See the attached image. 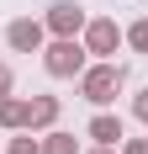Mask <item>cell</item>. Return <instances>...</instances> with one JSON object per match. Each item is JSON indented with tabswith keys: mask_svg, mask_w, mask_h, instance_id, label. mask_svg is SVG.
<instances>
[{
	"mask_svg": "<svg viewBox=\"0 0 148 154\" xmlns=\"http://www.w3.org/2000/svg\"><path fill=\"white\" fill-rule=\"evenodd\" d=\"M43 69L53 80H69V75H85V43L79 37H53L43 48Z\"/></svg>",
	"mask_w": 148,
	"mask_h": 154,
	"instance_id": "6da1fadb",
	"label": "cell"
},
{
	"mask_svg": "<svg viewBox=\"0 0 148 154\" xmlns=\"http://www.w3.org/2000/svg\"><path fill=\"white\" fill-rule=\"evenodd\" d=\"M117 91H122V69H117V64H95V69H85V75H79V96H85L90 106L117 101Z\"/></svg>",
	"mask_w": 148,
	"mask_h": 154,
	"instance_id": "7a4b0ae2",
	"label": "cell"
},
{
	"mask_svg": "<svg viewBox=\"0 0 148 154\" xmlns=\"http://www.w3.org/2000/svg\"><path fill=\"white\" fill-rule=\"evenodd\" d=\"M122 48V27L111 21V16H95V21H85V53H95V59H111Z\"/></svg>",
	"mask_w": 148,
	"mask_h": 154,
	"instance_id": "3957f363",
	"label": "cell"
},
{
	"mask_svg": "<svg viewBox=\"0 0 148 154\" xmlns=\"http://www.w3.org/2000/svg\"><path fill=\"white\" fill-rule=\"evenodd\" d=\"M43 37H48V27L32 21V16H16L11 27H5V43H11L16 53H43Z\"/></svg>",
	"mask_w": 148,
	"mask_h": 154,
	"instance_id": "277c9868",
	"label": "cell"
},
{
	"mask_svg": "<svg viewBox=\"0 0 148 154\" xmlns=\"http://www.w3.org/2000/svg\"><path fill=\"white\" fill-rule=\"evenodd\" d=\"M53 37H74V32H85V11L74 5V0H58L53 11H48V21H43Z\"/></svg>",
	"mask_w": 148,
	"mask_h": 154,
	"instance_id": "5b68a950",
	"label": "cell"
},
{
	"mask_svg": "<svg viewBox=\"0 0 148 154\" xmlns=\"http://www.w3.org/2000/svg\"><path fill=\"white\" fill-rule=\"evenodd\" d=\"M90 138H95V143H106V149H117V138H122V117L95 112V117H90Z\"/></svg>",
	"mask_w": 148,
	"mask_h": 154,
	"instance_id": "8992f818",
	"label": "cell"
},
{
	"mask_svg": "<svg viewBox=\"0 0 148 154\" xmlns=\"http://www.w3.org/2000/svg\"><path fill=\"white\" fill-rule=\"evenodd\" d=\"M53 122H58V96H37L32 112H27V133L32 128H53Z\"/></svg>",
	"mask_w": 148,
	"mask_h": 154,
	"instance_id": "52a82bcc",
	"label": "cell"
},
{
	"mask_svg": "<svg viewBox=\"0 0 148 154\" xmlns=\"http://www.w3.org/2000/svg\"><path fill=\"white\" fill-rule=\"evenodd\" d=\"M32 101H16V96H0V128H27Z\"/></svg>",
	"mask_w": 148,
	"mask_h": 154,
	"instance_id": "ba28073f",
	"label": "cell"
},
{
	"mask_svg": "<svg viewBox=\"0 0 148 154\" xmlns=\"http://www.w3.org/2000/svg\"><path fill=\"white\" fill-rule=\"evenodd\" d=\"M43 154H79V143H74V133H48Z\"/></svg>",
	"mask_w": 148,
	"mask_h": 154,
	"instance_id": "9c48e42d",
	"label": "cell"
},
{
	"mask_svg": "<svg viewBox=\"0 0 148 154\" xmlns=\"http://www.w3.org/2000/svg\"><path fill=\"white\" fill-rule=\"evenodd\" d=\"M122 37H127V43H132L138 53H148V16H143V21H132V27L122 32Z\"/></svg>",
	"mask_w": 148,
	"mask_h": 154,
	"instance_id": "30bf717a",
	"label": "cell"
},
{
	"mask_svg": "<svg viewBox=\"0 0 148 154\" xmlns=\"http://www.w3.org/2000/svg\"><path fill=\"white\" fill-rule=\"evenodd\" d=\"M5 154H43V143L32 138V133H21V138H11V149Z\"/></svg>",
	"mask_w": 148,
	"mask_h": 154,
	"instance_id": "8fae6325",
	"label": "cell"
},
{
	"mask_svg": "<svg viewBox=\"0 0 148 154\" xmlns=\"http://www.w3.org/2000/svg\"><path fill=\"white\" fill-rule=\"evenodd\" d=\"M132 117H138V122H148V85L138 91V101H132Z\"/></svg>",
	"mask_w": 148,
	"mask_h": 154,
	"instance_id": "7c38bea8",
	"label": "cell"
},
{
	"mask_svg": "<svg viewBox=\"0 0 148 154\" xmlns=\"http://www.w3.org/2000/svg\"><path fill=\"white\" fill-rule=\"evenodd\" d=\"M0 96H11V64H0Z\"/></svg>",
	"mask_w": 148,
	"mask_h": 154,
	"instance_id": "4fadbf2b",
	"label": "cell"
},
{
	"mask_svg": "<svg viewBox=\"0 0 148 154\" xmlns=\"http://www.w3.org/2000/svg\"><path fill=\"white\" fill-rule=\"evenodd\" d=\"M122 154H148V138H132V143H127Z\"/></svg>",
	"mask_w": 148,
	"mask_h": 154,
	"instance_id": "5bb4252c",
	"label": "cell"
},
{
	"mask_svg": "<svg viewBox=\"0 0 148 154\" xmlns=\"http://www.w3.org/2000/svg\"><path fill=\"white\" fill-rule=\"evenodd\" d=\"M90 154H117V149H106V143H95V149H90Z\"/></svg>",
	"mask_w": 148,
	"mask_h": 154,
	"instance_id": "9a60e30c",
	"label": "cell"
}]
</instances>
